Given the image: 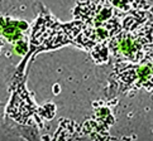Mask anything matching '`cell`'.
<instances>
[{"label":"cell","instance_id":"obj_1","mask_svg":"<svg viewBox=\"0 0 153 141\" xmlns=\"http://www.w3.org/2000/svg\"><path fill=\"white\" fill-rule=\"evenodd\" d=\"M111 78H115L123 93L140 88L153 92V56L138 63L118 62Z\"/></svg>","mask_w":153,"mask_h":141},{"label":"cell","instance_id":"obj_2","mask_svg":"<svg viewBox=\"0 0 153 141\" xmlns=\"http://www.w3.org/2000/svg\"><path fill=\"white\" fill-rule=\"evenodd\" d=\"M8 112L14 120L19 121L20 123H27V118L34 113L38 115V108L34 106L23 84H19L17 91H14L12 101L8 106Z\"/></svg>","mask_w":153,"mask_h":141},{"label":"cell","instance_id":"obj_3","mask_svg":"<svg viewBox=\"0 0 153 141\" xmlns=\"http://www.w3.org/2000/svg\"><path fill=\"white\" fill-rule=\"evenodd\" d=\"M0 25H1V35L8 43H15L19 39H23V32L29 28L27 21L14 20L9 17H0Z\"/></svg>","mask_w":153,"mask_h":141},{"label":"cell","instance_id":"obj_4","mask_svg":"<svg viewBox=\"0 0 153 141\" xmlns=\"http://www.w3.org/2000/svg\"><path fill=\"white\" fill-rule=\"evenodd\" d=\"M89 52H90V56L92 58V61H94L96 64L106 63L108 59H109V54H110L105 42L96 43V44H94L90 48Z\"/></svg>","mask_w":153,"mask_h":141},{"label":"cell","instance_id":"obj_5","mask_svg":"<svg viewBox=\"0 0 153 141\" xmlns=\"http://www.w3.org/2000/svg\"><path fill=\"white\" fill-rule=\"evenodd\" d=\"M54 113H56V106H54L53 104H51V102H48V104H46L42 107H38V115L45 117L46 120H51V118H53Z\"/></svg>","mask_w":153,"mask_h":141},{"label":"cell","instance_id":"obj_6","mask_svg":"<svg viewBox=\"0 0 153 141\" xmlns=\"http://www.w3.org/2000/svg\"><path fill=\"white\" fill-rule=\"evenodd\" d=\"M110 3H111L114 9L118 10V12H120V13H124V14L133 9L132 1H130V0H111Z\"/></svg>","mask_w":153,"mask_h":141},{"label":"cell","instance_id":"obj_7","mask_svg":"<svg viewBox=\"0 0 153 141\" xmlns=\"http://www.w3.org/2000/svg\"><path fill=\"white\" fill-rule=\"evenodd\" d=\"M14 51H15V53H17V54H19V56H24L27 52H29L28 43L24 40V38H23V39H19L18 42H15Z\"/></svg>","mask_w":153,"mask_h":141},{"label":"cell","instance_id":"obj_8","mask_svg":"<svg viewBox=\"0 0 153 141\" xmlns=\"http://www.w3.org/2000/svg\"><path fill=\"white\" fill-rule=\"evenodd\" d=\"M63 121V123H65V131H70V130H76L77 129V126L72 122V121H68V120H62ZM53 139H56V140H70V137H68V135H67V132H66V135L65 136H61V135H54V137Z\"/></svg>","mask_w":153,"mask_h":141},{"label":"cell","instance_id":"obj_9","mask_svg":"<svg viewBox=\"0 0 153 141\" xmlns=\"http://www.w3.org/2000/svg\"><path fill=\"white\" fill-rule=\"evenodd\" d=\"M53 93L54 95H58L59 93V84H54L53 86Z\"/></svg>","mask_w":153,"mask_h":141}]
</instances>
